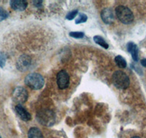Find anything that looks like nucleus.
Here are the masks:
<instances>
[{
	"mask_svg": "<svg viewBox=\"0 0 146 138\" xmlns=\"http://www.w3.org/2000/svg\"><path fill=\"white\" fill-rule=\"evenodd\" d=\"M24 82L26 85L30 87L31 89L37 90L42 88L45 84V80L41 74L37 73H32L26 76Z\"/></svg>",
	"mask_w": 146,
	"mask_h": 138,
	"instance_id": "nucleus-1",
	"label": "nucleus"
},
{
	"mask_svg": "<svg viewBox=\"0 0 146 138\" xmlns=\"http://www.w3.org/2000/svg\"><path fill=\"white\" fill-rule=\"evenodd\" d=\"M112 80L115 87L120 89H125L129 87L130 84V80L129 76L124 72L121 71H117L113 74Z\"/></svg>",
	"mask_w": 146,
	"mask_h": 138,
	"instance_id": "nucleus-2",
	"label": "nucleus"
},
{
	"mask_svg": "<svg viewBox=\"0 0 146 138\" xmlns=\"http://www.w3.org/2000/svg\"><path fill=\"white\" fill-rule=\"evenodd\" d=\"M115 14L118 20L123 24H130L134 20V15L131 10L123 5H120L115 8Z\"/></svg>",
	"mask_w": 146,
	"mask_h": 138,
	"instance_id": "nucleus-3",
	"label": "nucleus"
},
{
	"mask_svg": "<svg viewBox=\"0 0 146 138\" xmlns=\"http://www.w3.org/2000/svg\"><path fill=\"white\" fill-rule=\"evenodd\" d=\"M37 121L45 127H51L55 122V114L52 110L42 109L36 114Z\"/></svg>",
	"mask_w": 146,
	"mask_h": 138,
	"instance_id": "nucleus-4",
	"label": "nucleus"
},
{
	"mask_svg": "<svg viewBox=\"0 0 146 138\" xmlns=\"http://www.w3.org/2000/svg\"><path fill=\"white\" fill-rule=\"evenodd\" d=\"M28 96L27 89L22 87H16L13 92V100L18 105H22L27 102Z\"/></svg>",
	"mask_w": 146,
	"mask_h": 138,
	"instance_id": "nucleus-5",
	"label": "nucleus"
},
{
	"mask_svg": "<svg viewBox=\"0 0 146 138\" xmlns=\"http://www.w3.org/2000/svg\"><path fill=\"white\" fill-rule=\"evenodd\" d=\"M57 84L59 89H65L70 85V76L66 71H60L56 76Z\"/></svg>",
	"mask_w": 146,
	"mask_h": 138,
	"instance_id": "nucleus-6",
	"label": "nucleus"
},
{
	"mask_svg": "<svg viewBox=\"0 0 146 138\" xmlns=\"http://www.w3.org/2000/svg\"><path fill=\"white\" fill-rule=\"evenodd\" d=\"M32 64V59L29 55H23L18 58L16 62L17 68L20 71L24 72L29 70Z\"/></svg>",
	"mask_w": 146,
	"mask_h": 138,
	"instance_id": "nucleus-7",
	"label": "nucleus"
},
{
	"mask_svg": "<svg viewBox=\"0 0 146 138\" xmlns=\"http://www.w3.org/2000/svg\"><path fill=\"white\" fill-rule=\"evenodd\" d=\"M101 18L102 21L106 24H111L115 19L114 13L112 9L105 8L101 12Z\"/></svg>",
	"mask_w": 146,
	"mask_h": 138,
	"instance_id": "nucleus-8",
	"label": "nucleus"
},
{
	"mask_svg": "<svg viewBox=\"0 0 146 138\" xmlns=\"http://www.w3.org/2000/svg\"><path fill=\"white\" fill-rule=\"evenodd\" d=\"M10 6L15 10L23 11L27 9L28 3L25 0H12L10 1Z\"/></svg>",
	"mask_w": 146,
	"mask_h": 138,
	"instance_id": "nucleus-9",
	"label": "nucleus"
},
{
	"mask_svg": "<svg viewBox=\"0 0 146 138\" xmlns=\"http://www.w3.org/2000/svg\"><path fill=\"white\" fill-rule=\"evenodd\" d=\"M15 110L19 117L23 121H29L32 118L31 114L21 105H17L15 106Z\"/></svg>",
	"mask_w": 146,
	"mask_h": 138,
	"instance_id": "nucleus-10",
	"label": "nucleus"
},
{
	"mask_svg": "<svg viewBox=\"0 0 146 138\" xmlns=\"http://www.w3.org/2000/svg\"><path fill=\"white\" fill-rule=\"evenodd\" d=\"M127 49L128 51L131 53L133 60L135 61H137L138 53H139V49H138L137 46L134 42H129L127 45Z\"/></svg>",
	"mask_w": 146,
	"mask_h": 138,
	"instance_id": "nucleus-11",
	"label": "nucleus"
},
{
	"mask_svg": "<svg viewBox=\"0 0 146 138\" xmlns=\"http://www.w3.org/2000/svg\"><path fill=\"white\" fill-rule=\"evenodd\" d=\"M28 138H43V135L40 129L36 127H32L29 130Z\"/></svg>",
	"mask_w": 146,
	"mask_h": 138,
	"instance_id": "nucleus-12",
	"label": "nucleus"
},
{
	"mask_svg": "<svg viewBox=\"0 0 146 138\" xmlns=\"http://www.w3.org/2000/svg\"><path fill=\"white\" fill-rule=\"evenodd\" d=\"M94 41L97 44V45H100L101 47H102L103 48L105 49H108L109 47V45H108V43L105 41V40L100 36H95L94 37Z\"/></svg>",
	"mask_w": 146,
	"mask_h": 138,
	"instance_id": "nucleus-13",
	"label": "nucleus"
},
{
	"mask_svg": "<svg viewBox=\"0 0 146 138\" xmlns=\"http://www.w3.org/2000/svg\"><path fill=\"white\" fill-rule=\"evenodd\" d=\"M115 62L117 66L121 68H125L126 67V65H127L126 60L121 55H118L115 58Z\"/></svg>",
	"mask_w": 146,
	"mask_h": 138,
	"instance_id": "nucleus-14",
	"label": "nucleus"
},
{
	"mask_svg": "<svg viewBox=\"0 0 146 138\" xmlns=\"http://www.w3.org/2000/svg\"><path fill=\"white\" fill-rule=\"evenodd\" d=\"M87 19H88V18H87V16L85 14H79L78 18L75 20V24H80V23H85V22H86Z\"/></svg>",
	"mask_w": 146,
	"mask_h": 138,
	"instance_id": "nucleus-15",
	"label": "nucleus"
},
{
	"mask_svg": "<svg viewBox=\"0 0 146 138\" xmlns=\"http://www.w3.org/2000/svg\"><path fill=\"white\" fill-rule=\"evenodd\" d=\"M70 36L75 39H81L84 36V34L80 31H72L70 33Z\"/></svg>",
	"mask_w": 146,
	"mask_h": 138,
	"instance_id": "nucleus-16",
	"label": "nucleus"
},
{
	"mask_svg": "<svg viewBox=\"0 0 146 138\" xmlns=\"http://www.w3.org/2000/svg\"><path fill=\"white\" fill-rule=\"evenodd\" d=\"M9 13L3 8H0V22L8 18Z\"/></svg>",
	"mask_w": 146,
	"mask_h": 138,
	"instance_id": "nucleus-17",
	"label": "nucleus"
},
{
	"mask_svg": "<svg viewBox=\"0 0 146 138\" xmlns=\"http://www.w3.org/2000/svg\"><path fill=\"white\" fill-rule=\"evenodd\" d=\"M78 10H72V11L70 12H69V13L66 15V18L69 20H73V19L75 18V16L78 15Z\"/></svg>",
	"mask_w": 146,
	"mask_h": 138,
	"instance_id": "nucleus-18",
	"label": "nucleus"
},
{
	"mask_svg": "<svg viewBox=\"0 0 146 138\" xmlns=\"http://www.w3.org/2000/svg\"><path fill=\"white\" fill-rule=\"evenodd\" d=\"M6 63V56L3 53H0V67L3 68Z\"/></svg>",
	"mask_w": 146,
	"mask_h": 138,
	"instance_id": "nucleus-19",
	"label": "nucleus"
},
{
	"mask_svg": "<svg viewBox=\"0 0 146 138\" xmlns=\"http://www.w3.org/2000/svg\"><path fill=\"white\" fill-rule=\"evenodd\" d=\"M34 5L36 7H40L42 5V1H33Z\"/></svg>",
	"mask_w": 146,
	"mask_h": 138,
	"instance_id": "nucleus-20",
	"label": "nucleus"
},
{
	"mask_svg": "<svg viewBox=\"0 0 146 138\" xmlns=\"http://www.w3.org/2000/svg\"><path fill=\"white\" fill-rule=\"evenodd\" d=\"M141 65L144 67H146V58H144L141 60Z\"/></svg>",
	"mask_w": 146,
	"mask_h": 138,
	"instance_id": "nucleus-21",
	"label": "nucleus"
},
{
	"mask_svg": "<svg viewBox=\"0 0 146 138\" xmlns=\"http://www.w3.org/2000/svg\"><path fill=\"white\" fill-rule=\"evenodd\" d=\"M131 138H141V137H138V136H135V137H132Z\"/></svg>",
	"mask_w": 146,
	"mask_h": 138,
	"instance_id": "nucleus-22",
	"label": "nucleus"
},
{
	"mask_svg": "<svg viewBox=\"0 0 146 138\" xmlns=\"http://www.w3.org/2000/svg\"><path fill=\"white\" fill-rule=\"evenodd\" d=\"M0 138H2V137H0Z\"/></svg>",
	"mask_w": 146,
	"mask_h": 138,
	"instance_id": "nucleus-23",
	"label": "nucleus"
}]
</instances>
